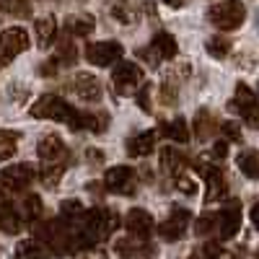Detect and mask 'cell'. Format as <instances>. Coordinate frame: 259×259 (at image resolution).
<instances>
[{
    "instance_id": "obj_1",
    "label": "cell",
    "mask_w": 259,
    "mask_h": 259,
    "mask_svg": "<svg viewBox=\"0 0 259 259\" xmlns=\"http://www.w3.org/2000/svg\"><path fill=\"white\" fill-rule=\"evenodd\" d=\"M31 117H36V119H52V122H65V124H70V130H80V112H75L65 99H57L52 94H45V96H39L34 101Z\"/></svg>"
},
{
    "instance_id": "obj_2",
    "label": "cell",
    "mask_w": 259,
    "mask_h": 259,
    "mask_svg": "<svg viewBox=\"0 0 259 259\" xmlns=\"http://www.w3.org/2000/svg\"><path fill=\"white\" fill-rule=\"evenodd\" d=\"M207 18L215 29L221 31H233L244 24L246 18V8L241 0H223V3H215L210 11H207Z\"/></svg>"
},
{
    "instance_id": "obj_3",
    "label": "cell",
    "mask_w": 259,
    "mask_h": 259,
    "mask_svg": "<svg viewBox=\"0 0 259 259\" xmlns=\"http://www.w3.org/2000/svg\"><path fill=\"white\" fill-rule=\"evenodd\" d=\"M233 109L241 114V119L259 130V99L254 96V91L249 89L246 83H239L236 85V96H233Z\"/></svg>"
},
{
    "instance_id": "obj_4",
    "label": "cell",
    "mask_w": 259,
    "mask_h": 259,
    "mask_svg": "<svg viewBox=\"0 0 259 259\" xmlns=\"http://www.w3.org/2000/svg\"><path fill=\"white\" fill-rule=\"evenodd\" d=\"M122 55H124V47L119 41H109V39L94 41V45L85 47V60L91 65H96V68H109V65H114Z\"/></svg>"
},
{
    "instance_id": "obj_5",
    "label": "cell",
    "mask_w": 259,
    "mask_h": 259,
    "mask_svg": "<svg viewBox=\"0 0 259 259\" xmlns=\"http://www.w3.org/2000/svg\"><path fill=\"white\" fill-rule=\"evenodd\" d=\"M34 166L29 163H13L8 168L0 171V187L6 192H24L31 182H34Z\"/></svg>"
},
{
    "instance_id": "obj_6",
    "label": "cell",
    "mask_w": 259,
    "mask_h": 259,
    "mask_svg": "<svg viewBox=\"0 0 259 259\" xmlns=\"http://www.w3.org/2000/svg\"><path fill=\"white\" fill-rule=\"evenodd\" d=\"M177 52H179L177 39L171 36L168 31H158V34L153 36V41H150V47L143 50V52H138V55H140V57H150V62L156 65V62H161V60H174Z\"/></svg>"
},
{
    "instance_id": "obj_7",
    "label": "cell",
    "mask_w": 259,
    "mask_h": 259,
    "mask_svg": "<svg viewBox=\"0 0 259 259\" xmlns=\"http://www.w3.org/2000/svg\"><path fill=\"white\" fill-rule=\"evenodd\" d=\"M112 80H114V89L119 94H127V91L138 89V85H143V68L135 62H130V60H119Z\"/></svg>"
},
{
    "instance_id": "obj_8",
    "label": "cell",
    "mask_w": 259,
    "mask_h": 259,
    "mask_svg": "<svg viewBox=\"0 0 259 259\" xmlns=\"http://www.w3.org/2000/svg\"><path fill=\"white\" fill-rule=\"evenodd\" d=\"M192 221V212L184 210V207H174L171 210V215L158 226V236L163 241H179L182 236L187 233V226Z\"/></svg>"
},
{
    "instance_id": "obj_9",
    "label": "cell",
    "mask_w": 259,
    "mask_h": 259,
    "mask_svg": "<svg viewBox=\"0 0 259 259\" xmlns=\"http://www.w3.org/2000/svg\"><path fill=\"white\" fill-rule=\"evenodd\" d=\"M104 184L109 192L117 194H133L135 192V168L133 166H114L106 171Z\"/></svg>"
},
{
    "instance_id": "obj_10",
    "label": "cell",
    "mask_w": 259,
    "mask_h": 259,
    "mask_svg": "<svg viewBox=\"0 0 259 259\" xmlns=\"http://www.w3.org/2000/svg\"><path fill=\"white\" fill-rule=\"evenodd\" d=\"M31 45V39H29V31L26 29H21V26H13V29H6L3 36H0V55H3L6 60L21 55V52H26Z\"/></svg>"
},
{
    "instance_id": "obj_11",
    "label": "cell",
    "mask_w": 259,
    "mask_h": 259,
    "mask_svg": "<svg viewBox=\"0 0 259 259\" xmlns=\"http://www.w3.org/2000/svg\"><path fill=\"white\" fill-rule=\"evenodd\" d=\"M124 228L130 231V236H135L138 241H145L150 233H153V215L148 210H140V207H133L127 215H124Z\"/></svg>"
},
{
    "instance_id": "obj_12",
    "label": "cell",
    "mask_w": 259,
    "mask_h": 259,
    "mask_svg": "<svg viewBox=\"0 0 259 259\" xmlns=\"http://www.w3.org/2000/svg\"><path fill=\"white\" fill-rule=\"evenodd\" d=\"M239 228H241V207H239L236 200H231L218 212V233H221L223 241H228V239H233V236L239 233Z\"/></svg>"
},
{
    "instance_id": "obj_13",
    "label": "cell",
    "mask_w": 259,
    "mask_h": 259,
    "mask_svg": "<svg viewBox=\"0 0 259 259\" xmlns=\"http://www.w3.org/2000/svg\"><path fill=\"white\" fill-rule=\"evenodd\" d=\"M36 156L45 163H62L65 156H68V148L57 135H45L36 145Z\"/></svg>"
},
{
    "instance_id": "obj_14",
    "label": "cell",
    "mask_w": 259,
    "mask_h": 259,
    "mask_svg": "<svg viewBox=\"0 0 259 259\" xmlns=\"http://www.w3.org/2000/svg\"><path fill=\"white\" fill-rule=\"evenodd\" d=\"M73 91L83 99V101H99L101 99V83L99 78H94L91 73H78L73 78Z\"/></svg>"
},
{
    "instance_id": "obj_15",
    "label": "cell",
    "mask_w": 259,
    "mask_h": 259,
    "mask_svg": "<svg viewBox=\"0 0 259 259\" xmlns=\"http://www.w3.org/2000/svg\"><path fill=\"white\" fill-rule=\"evenodd\" d=\"M18 228H21V215H18V210L11 205V200L6 197V189L0 187V231L16 233Z\"/></svg>"
},
{
    "instance_id": "obj_16",
    "label": "cell",
    "mask_w": 259,
    "mask_h": 259,
    "mask_svg": "<svg viewBox=\"0 0 259 259\" xmlns=\"http://www.w3.org/2000/svg\"><path fill=\"white\" fill-rule=\"evenodd\" d=\"M156 148V133H138L127 140V153L133 158H143L148 153H153Z\"/></svg>"
},
{
    "instance_id": "obj_17",
    "label": "cell",
    "mask_w": 259,
    "mask_h": 259,
    "mask_svg": "<svg viewBox=\"0 0 259 259\" xmlns=\"http://www.w3.org/2000/svg\"><path fill=\"white\" fill-rule=\"evenodd\" d=\"M200 171H205V179H207V202H215V200H221L223 194H226V177H223V171L221 168H202L200 166Z\"/></svg>"
},
{
    "instance_id": "obj_18",
    "label": "cell",
    "mask_w": 259,
    "mask_h": 259,
    "mask_svg": "<svg viewBox=\"0 0 259 259\" xmlns=\"http://www.w3.org/2000/svg\"><path fill=\"white\" fill-rule=\"evenodd\" d=\"M65 29H68L70 36H89L96 29V21L91 13H78V16H70L65 21Z\"/></svg>"
},
{
    "instance_id": "obj_19",
    "label": "cell",
    "mask_w": 259,
    "mask_h": 259,
    "mask_svg": "<svg viewBox=\"0 0 259 259\" xmlns=\"http://www.w3.org/2000/svg\"><path fill=\"white\" fill-rule=\"evenodd\" d=\"M158 133L161 135H166L168 140H174V143H189V124H187V119H182V117H177V119H171V122H163L161 127H158Z\"/></svg>"
},
{
    "instance_id": "obj_20",
    "label": "cell",
    "mask_w": 259,
    "mask_h": 259,
    "mask_svg": "<svg viewBox=\"0 0 259 259\" xmlns=\"http://www.w3.org/2000/svg\"><path fill=\"white\" fill-rule=\"evenodd\" d=\"M236 163H239L244 177L259 182V150H241L239 158H236Z\"/></svg>"
},
{
    "instance_id": "obj_21",
    "label": "cell",
    "mask_w": 259,
    "mask_h": 259,
    "mask_svg": "<svg viewBox=\"0 0 259 259\" xmlns=\"http://www.w3.org/2000/svg\"><path fill=\"white\" fill-rule=\"evenodd\" d=\"M34 29H36L39 47H50V41H52V36L57 31V21L52 16H41V18H36V26Z\"/></svg>"
},
{
    "instance_id": "obj_22",
    "label": "cell",
    "mask_w": 259,
    "mask_h": 259,
    "mask_svg": "<svg viewBox=\"0 0 259 259\" xmlns=\"http://www.w3.org/2000/svg\"><path fill=\"white\" fill-rule=\"evenodd\" d=\"M16 259H50L41 241H21L16 246Z\"/></svg>"
},
{
    "instance_id": "obj_23",
    "label": "cell",
    "mask_w": 259,
    "mask_h": 259,
    "mask_svg": "<svg viewBox=\"0 0 259 259\" xmlns=\"http://www.w3.org/2000/svg\"><path fill=\"white\" fill-rule=\"evenodd\" d=\"M109 127V114L104 112H80V130H91V133H104Z\"/></svg>"
},
{
    "instance_id": "obj_24",
    "label": "cell",
    "mask_w": 259,
    "mask_h": 259,
    "mask_svg": "<svg viewBox=\"0 0 259 259\" xmlns=\"http://www.w3.org/2000/svg\"><path fill=\"white\" fill-rule=\"evenodd\" d=\"M161 166L168 171V174H179L184 168V156L177 148H161Z\"/></svg>"
},
{
    "instance_id": "obj_25",
    "label": "cell",
    "mask_w": 259,
    "mask_h": 259,
    "mask_svg": "<svg viewBox=\"0 0 259 259\" xmlns=\"http://www.w3.org/2000/svg\"><path fill=\"white\" fill-rule=\"evenodd\" d=\"M18 148V133H11V130H0V161H8L16 156Z\"/></svg>"
},
{
    "instance_id": "obj_26",
    "label": "cell",
    "mask_w": 259,
    "mask_h": 259,
    "mask_svg": "<svg viewBox=\"0 0 259 259\" xmlns=\"http://www.w3.org/2000/svg\"><path fill=\"white\" fill-rule=\"evenodd\" d=\"M205 50H207L210 57L223 60V57L231 52V39H228V36H210V39L205 41Z\"/></svg>"
},
{
    "instance_id": "obj_27",
    "label": "cell",
    "mask_w": 259,
    "mask_h": 259,
    "mask_svg": "<svg viewBox=\"0 0 259 259\" xmlns=\"http://www.w3.org/2000/svg\"><path fill=\"white\" fill-rule=\"evenodd\" d=\"M0 8L8 16H29L31 13V0H0Z\"/></svg>"
},
{
    "instance_id": "obj_28",
    "label": "cell",
    "mask_w": 259,
    "mask_h": 259,
    "mask_svg": "<svg viewBox=\"0 0 259 259\" xmlns=\"http://www.w3.org/2000/svg\"><path fill=\"white\" fill-rule=\"evenodd\" d=\"M62 171H65V166L62 163H47V168H41V182H45L47 187H55L57 182H60V177H62Z\"/></svg>"
},
{
    "instance_id": "obj_29",
    "label": "cell",
    "mask_w": 259,
    "mask_h": 259,
    "mask_svg": "<svg viewBox=\"0 0 259 259\" xmlns=\"http://www.w3.org/2000/svg\"><path fill=\"white\" fill-rule=\"evenodd\" d=\"M197 135L200 138H210L212 135V130H215V122H212V117H210V112H200L197 114Z\"/></svg>"
},
{
    "instance_id": "obj_30",
    "label": "cell",
    "mask_w": 259,
    "mask_h": 259,
    "mask_svg": "<svg viewBox=\"0 0 259 259\" xmlns=\"http://www.w3.org/2000/svg\"><path fill=\"white\" fill-rule=\"evenodd\" d=\"M24 215L29 221H36L41 215V200L36 197V194H29V197L24 200Z\"/></svg>"
},
{
    "instance_id": "obj_31",
    "label": "cell",
    "mask_w": 259,
    "mask_h": 259,
    "mask_svg": "<svg viewBox=\"0 0 259 259\" xmlns=\"http://www.w3.org/2000/svg\"><path fill=\"white\" fill-rule=\"evenodd\" d=\"M194 228H197L200 236H207V233H212V231H218V215H202Z\"/></svg>"
},
{
    "instance_id": "obj_32",
    "label": "cell",
    "mask_w": 259,
    "mask_h": 259,
    "mask_svg": "<svg viewBox=\"0 0 259 259\" xmlns=\"http://www.w3.org/2000/svg\"><path fill=\"white\" fill-rule=\"evenodd\" d=\"M117 254H122V256H133V254H140V249H143V244H138V241H127V239H122V241H117Z\"/></svg>"
},
{
    "instance_id": "obj_33",
    "label": "cell",
    "mask_w": 259,
    "mask_h": 259,
    "mask_svg": "<svg viewBox=\"0 0 259 259\" xmlns=\"http://www.w3.org/2000/svg\"><path fill=\"white\" fill-rule=\"evenodd\" d=\"M138 106H140L143 112H150V109H153V104H150V85H148V83H143L140 91H138Z\"/></svg>"
},
{
    "instance_id": "obj_34",
    "label": "cell",
    "mask_w": 259,
    "mask_h": 259,
    "mask_svg": "<svg viewBox=\"0 0 259 259\" xmlns=\"http://www.w3.org/2000/svg\"><path fill=\"white\" fill-rule=\"evenodd\" d=\"M223 135L231 140V143H239L241 140V130H239V124H236V122H223Z\"/></svg>"
},
{
    "instance_id": "obj_35",
    "label": "cell",
    "mask_w": 259,
    "mask_h": 259,
    "mask_svg": "<svg viewBox=\"0 0 259 259\" xmlns=\"http://www.w3.org/2000/svg\"><path fill=\"white\" fill-rule=\"evenodd\" d=\"M57 57H60V62H62V65H73V62H75V52H73V47H70V45H62V50H60V55H57Z\"/></svg>"
},
{
    "instance_id": "obj_36",
    "label": "cell",
    "mask_w": 259,
    "mask_h": 259,
    "mask_svg": "<svg viewBox=\"0 0 259 259\" xmlns=\"http://www.w3.org/2000/svg\"><path fill=\"white\" fill-rule=\"evenodd\" d=\"M184 194H194V192H197V184H194L192 179H179V184H177Z\"/></svg>"
},
{
    "instance_id": "obj_37",
    "label": "cell",
    "mask_w": 259,
    "mask_h": 259,
    "mask_svg": "<svg viewBox=\"0 0 259 259\" xmlns=\"http://www.w3.org/2000/svg\"><path fill=\"white\" fill-rule=\"evenodd\" d=\"M212 153H215V158H226V153H228V143L218 140V143H215V148H212Z\"/></svg>"
},
{
    "instance_id": "obj_38",
    "label": "cell",
    "mask_w": 259,
    "mask_h": 259,
    "mask_svg": "<svg viewBox=\"0 0 259 259\" xmlns=\"http://www.w3.org/2000/svg\"><path fill=\"white\" fill-rule=\"evenodd\" d=\"M249 215H251V223H254V228L259 231V200L251 205V212H249Z\"/></svg>"
},
{
    "instance_id": "obj_39",
    "label": "cell",
    "mask_w": 259,
    "mask_h": 259,
    "mask_svg": "<svg viewBox=\"0 0 259 259\" xmlns=\"http://www.w3.org/2000/svg\"><path fill=\"white\" fill-rule=\"evenodd\" d=\"M163 3H166V6H171V8H179V6L184 3V0H163Z\"/></svg>"
}]
</instances>
